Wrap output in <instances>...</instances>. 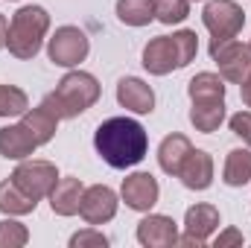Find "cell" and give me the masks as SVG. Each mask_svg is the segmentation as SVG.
I'll return each mask as SVG.
<instances>
[{"mask_svg":"<svg viewBox=\"0 0 251 248\" xmlns=\"http://www.w3.org/2000/svg\"><path fill=\"white\" fill-rule=\"evenodd\" d=\"M94 149L111 170H131L146 158L149 134L131 117H108L94 131Z\"/></svg>","mask_w":251,"mask_h":248,"instance_id":"cell-1","label":"cell"},{"mask_svg":"<svg viewBox=\"0 0 251 248\" xmlns=\"http://www.w3.org/2000/svg\"><path fill=\"white\" fill-rule=\"evenodd\" d=\"M199 53V38L193 29H178L173 35H158L143 47V67L152 76H167L187 67Z\"/></svg>","mask_w":251,"mask_h":248,"instance_id":"cell-2","label":"cell"},{"mask_svg":"<svg viewBox=\"0 0 251 248\" xmlns=\"http://www.w3.org/2000/svg\"><path fill=\"white\" fill-rule=\"evenodd\" d=\"M100 94H102V88H100V82H97L94 73L70 70V73L62 76V82L56 85V91L44 97V102L59 114V120H73V117L85 114L100 99Z\"/></svg>","mask_w":251,"mask_h":248,"instance_id":"cell-3","label":"cell"},{"mask_svg":"<svg viewBox=\"0 0 251 248\" xmlns=\"http://www.w3.org/2000/svg\"><path fill=\"white\" fill-rule=\"evenodd\" d=\"M50 32V15L44 6H21L12 21H9V32H6V47L15 59L29 62L38 56L44 38Z\"/></svg>","mask_w":251,"mask_h":248,"instance_id":"cell-4","label":"cell"},{"mask_svg":"<svg viewBox=\"0 0 251 248\" xmlns=\"http://www.w3.org/2000/svg\"><path fill=\"white\" fill-rule=\"evenodd\" d=\"M210 59L219 67V76L234 85H243L251 76V44H243L237 38L210 41Z\"/></svg>","mask_w":251,"mask_h":248,"instance_id":"cell-5","label":"cell"},{"mask_svg":"<svg viewBox=\"0 0 251 248\" xmlns=\"http://www.w3.org/2000/svg\"><path fill=\"white\" fill-rule=\"evenodd\" d=\"M201 21H204L207 32L213 35L210 41H228V38H237L240 29L246 26V12L234 0H207Z\"/></svg>","mask_w":251,"mask_h":248,"instance_id":"cell-6","label":"cell"},{"mask_svg":"<svg viewBox=\"0 0 251 248\" xmlns=\"http://www.w3.org/2000/svg\"><path fill=\"white\" fill-rule=\"evenodd\" d=\"M9 178L21 187L29 198L41 201V198H47L50 190L56 187L59 170H56V164H50V161H26V158H24V161L15 167V173H12Z\"/></svg>","mask_w":251,"mask_h":248,"instance_id":"cell-7","label":"cell"},{"mask_svg":"<svg viewBox=\"0 0 251 248\" xmlns=\"http://www.w3.org/2000/svg\"><path fill=\"white\" fill-rule=\"evenodd\" d=\"M88 50H91V41L79 26H59L47 41V56L56 67H76L88 59Z\"/></svg>","mask_w":251,"mask_h":248,"instance_id":"cell-8","label":"cell"},{"mask_svg":"<svg viewBox=\"0 0 251 248\" xmlns=\"http://www.w3.org/2000/svg\"><path fill=\"white\" fill-rule=\"evenodd\" d=\"M117 193L105 184H91L85 187L82 201H79V216L88 225H105L117 216Z\"/></svg>","mask_w":251,"mask_h":248,"instance_id":"cell-9","label":"cell"},{"mask_svg":"<svg viewBox=\"0 0 251 248\" xmlns=\"http://www.w3.org/2000/svg\"><path fill=\"white\" fill-rule=\"evenodd\" d=\"M216 228H219V210L213 204H193L184 213V237H178V246H207Z\"/></svg>","mask_w":251,"mask_h":248,"instance_id":"cell-10","label":"cell"},{"mask_svg":"<svg viewBox=\"0 0 251 248\" xmlns=\"http://www.w3.org/2000/svg\"><path fill=\"white\" fill-rule=\"evenodd\" d=\"M120 196H123L126 207L140 210V213H149V210L158 204L161 187H158V178H155L152 173H131V175L123 178Z\"/></svg>","mask_w":251,"mask_h":248,"instance_id":"cell-11","label":"cell"},{"mask_svg":"<svg viewBox=\"0 0 251 248\" xmlns=\"http://www.w3.org/2000/svg\"><path fill=\"white\" fill-rule=\"evenodd\" d=\"M137 243L146 248H170L178 246V225L173 216L149 213L137 222Z\"/></svg>","mask_w":251,"mask_h":248,"instance_id":"cell-12","label":"cell"},{"mask_svg":"<svg viewBox=\"0 0 251 248\" xmlns=\"http://www.w3.org/2000/svg\"><path fill=\"white\" fill-rule=\"evenodd\" d=\"M117 102L134 114H152L155 111V91L137 76H123L117 82Z\"/></svg>","mask_w":251,"mask_h":248,"instance_id":"cell-13","label":"cell"},{"mask_svg":"<svg viewBox=\"0 0 251 248\" xmlns=\"http://www.w3.org/2000/svg\"><path fill=\"white\" fill-rule=\"evenodd\" d=\"M176 178H181V184L187 190H207L213 184V158L204 149H193L184 158Z\"/></svg>","mask_w":251,"mask_h":248,"instance_id":"cell-14","label":"cell"},{"mask_svg":"<svg viewBox=\"0 0 251 248\" xmlns=\"http://www.w3.org/2000/svg\"><path fill=\"white\" fill-rule=\"evenodd\" d=\"M35 149H38V140L26 131L24 123L3 125V128H0V155H3L6 161H24V158H29Z\"/></svg>","mask_w":251,"mask_h":248,"instance_id":"cell-15","label":"cell"},{"mask_svg":"<svg viewBox=\"0 0 251 248\" xmlns=\"http://www.w3.org/2000/svg\"><path fill=\"white\" fill-rule=\"evenodd\" d=\"M21 123L26 125V131L38 140V146H44V143H50V140L56 137L59 114H56L47 102H41L38 108H26V111L21 114Z\"/></svg>","mask_w":251,"mask_h":248,"instance_id":"cell-16","label":"cell"},{"mask_svg":"<svg viewBox=\"0 0 251 248\" xmlns=\"http://www.w3.org/2000/svg\"><path fill=\"white\" fill-rule=\"evenodd\" d=\"M85 184L79 178H59L56 187L50 190V207L56 216H76L79 213V201H82Z\"/></svg>","mask_w":251,"mask_h":248,"instance_id":"cell-17","label":"cell"},{"mask_svg":"<svg viewBox=\"0 0 251 248\" xmlns=\"http://www.w3.org/2000/svg\"><path fill=\"white\" fill-rule=\"evenodd\" d=\"M190 152H193V143L184 134H167L158 146V167L167 175H178V170H181V164Z\"/></svg>","mask_w":251,"mask_h":248,"instance_id":"cell-18","label":"cell"},{"mask_svg":"<svg viewBox=\"0 0 251 248\" xmlns=\"http://www.w3.org/2000/svg\"><path fill=\"white\" fill-rule=\"evenodd\" d=\"M222 120H225V99H193L190 123L196 125V131L210 134L222 125Z\"/></svg>","mask_w":251,"mask_h":248,"instance_id":"cell-19","label":"cell"},{"mask_svg":"<svg viewBox=\"0 0 251 248\" xmlns=\"http://www.w3.org/2000/svg\"><path fill=\"white\" fill-rule=\"evenodd\" d=\"M35 207H38V201L29 198L12 178L0 181V213H6V216H26Z\"/></svg>","mask_w":251,"mask_h":248,"instance_id":"cell-20","label":"cell"},{"mask_svg":"<svg viewBox=\"0 0 251 248\" xmlns=\"http://www.w3.org/2000/svg\"><path fill=\"white\" fill-rule=\"evenodd\" d=\"M222 181L228 187H246L251 181V152L249 149H231L222 167Z\"/></svg>","mask_w":251,"mask_h":248,"instance_id":"cell-21","label":"cell"},{"mask_svg":"<svg viewBox=\"0 0 251 248\" xmlns=\"http://www.w3.org/2000/svg\"><path fill=\"white\" fill-rule=\"evenodd\" d=\"M190 102L193 99H225V79L219 73H210V70H201L190 79L187 85Z\"/></svg>","mask_w":251,"mask_h":248,"instance_id":"cell-22","label":"cell"},{"mask_svg":"<svg viewBox=\"0 0 251 248\" xmlns=\"http://www.w3.org/2000/svg\"><path fill=\"white\" fill-rule=\"evenodd\" d=\"M117 18L126 26H146L155 21V0H117Z\"/></svg>","mask_w":251,"mask_h":248,"instance_id":"cell-23","label":"cell"},{"mask_svg":"<svg viewBox=\"0 0 251 248\" xmlns=\"http://www.w3.org/2000/svg\"><path fill=\"white\" fill-rule=\"evenodd\" d=\"M29 108L26 91L18 85H0V117H21Z\"/></svg>","mask_w":251,"mask_h":248,"instance_id":"cell-24","label":"cell"},{"mask_svg":"<svg viewBox=\"0 0 251 248\" xmlns=\"http://www.w3.org/2000/svg\"><path fill=\"white\" fill-rule=\"evenodd\" d=\"M190 15V0H155V18L167 26L181 24Z\"/></svg>","mask_w":251,"mask_h":248,"instance_id":"cell-25","label":"cell"},{"mask_svg":"<svg viewBox=\"0 0 251 248\" xmlns=\"http://www.w3.org/2000/svg\"><path fill=\"white\" fill-rule=\"evenodd\" d=\"M26 243H29V231L24 222H18L12 216L0 222V248H21Z\"/></svg>","mask_w":251,"mask_h":248,"instance_id":"cell-26","label":"cell"},{"mask_svg":"<svg viewBox=\"0 0 251 248\" xmlns=\"http://www.w3.org/2000/svg\"><path fill=\"white\" fill-rule=\"evenodd\" d=\"M108 246V237L102 231H97V225L85 228V231H76L70 237V248H105Z\"/></svg>","mask_w":251,"mask_h":248,"instance_id":"cell-27","label":"cell"},{"mask_svg":"<svg viewBox=\"0 0 251 248\" xmlns=\"http://www.w3.org/2000/svg\"><path fill=\"white\" fill-rule=\"evenodd\" d=\"M228 125H231V131H234L246 146H251V111H237V114L228 120Z\"/></svg>","mask_w":251,"mask_h":248,"instance_id":"cell-28","label":"cell"},{"mask_svg":"<svg viewBox=\"0 0 251 248\" xmlns=\"http://www.w3.org/2000/svg\"><path fill=\"white\" fill-rule=\"evenodd\" d=\"M228 246H243V231L225 228V231L216 237V248H228Z\"/></svg>","mask_w":251,"mask_h":248,"instance_id":"cell-29","label":"cell"},{"mask_svg":"<svg viewBox=\"0 0 251 248\" xmlns=\"http://www.w3.org/2000/svg\"><path fill=\"white\" fill-rule=\"evenodd\" d=\"M240 97H243V102H246V108H251V76L240 85Z\"/></svg>","mask_w":251,"mask_h":248,"instance_id":"cell-30","label":"cell"},{"mask_svg":"<svg viewBox=\"0 0 251 248\" xmlns=\"http://www.w3.org/2000/svg\"><path fill=\"white\" fill-rule=\"evenodd\" d=\"M6 32H9V21H6V15L0 12V50L6 47Z\"/></svg>","mask_w":251,"mask_h":248,"instance_id":"cell-31","label":"cell"},{"mask_svg":"<svg viewBox=\"0 0 251 248\" xmlns=\"http://www.w3.org/2000/svg\"><path fill=\"white\" fill-rule=\"evenodd\" d=\"M190 3H199V0H190Z\"/></svg>","mask_w":251,"mask_h":248,"instance_id":"cell-32","label":"cell"}]
</instances>
